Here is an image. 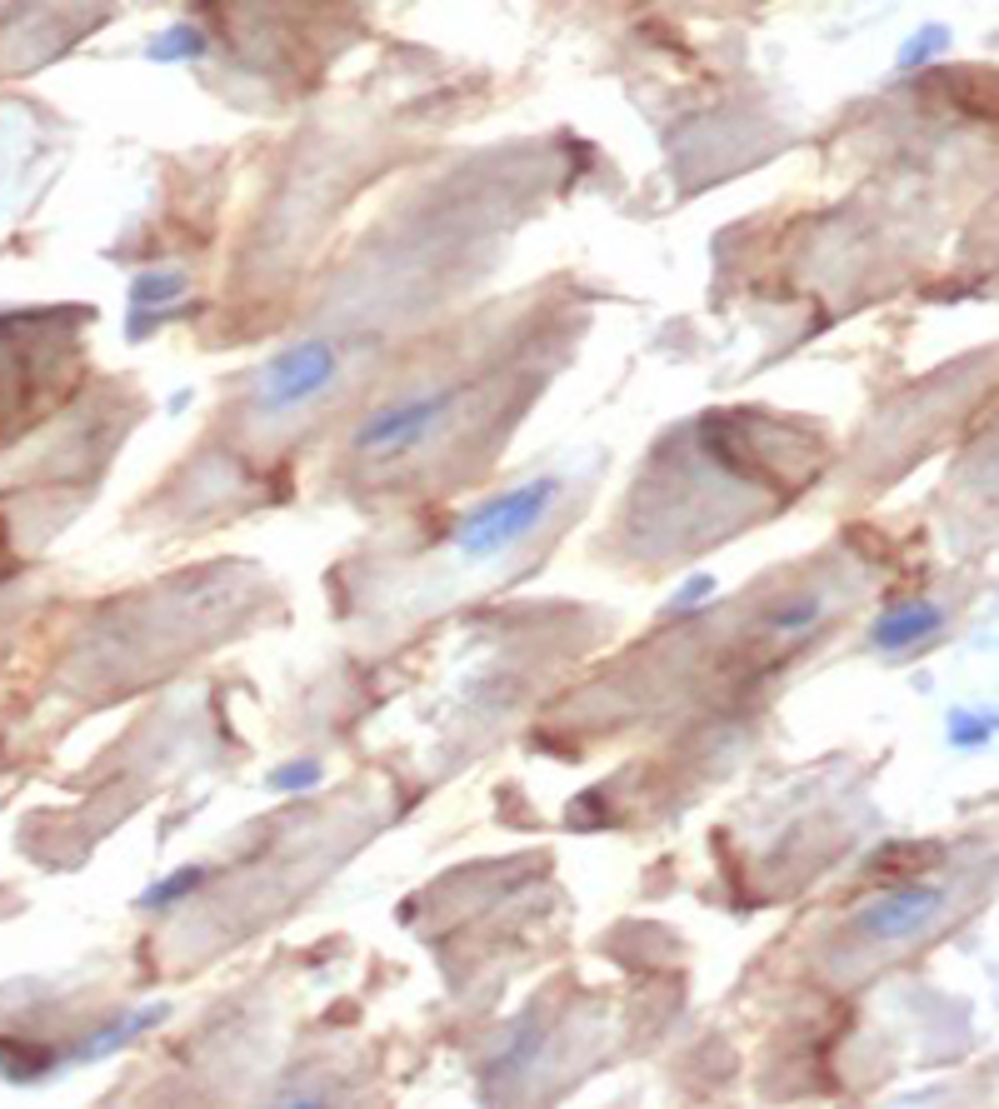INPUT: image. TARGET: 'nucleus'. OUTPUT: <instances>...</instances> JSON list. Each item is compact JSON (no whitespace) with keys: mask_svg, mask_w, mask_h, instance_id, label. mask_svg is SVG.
Instances as JSON below:
<instances>
[{"mask_svg":"<svg viewBox=\"0 0 999 1109\" xmlns=\"http://www.w3.org/2000/svg\"><path fill=\"white\" fill-rule=\"evenodd\" d=\"M275 790H310V785H320V765L316 760H306V765H285L271 775Z\"/></svg>","mask_w":999,"mask_h":1109,"instance_id":"obj_10","label":"nucleus"},{"mask_svg":"<svg viewBox=\"0 0 999 1109\" xmlns=\"http://www.w3.org/2000/svg\"><path fill=\"white\" fill-rule=\"evenodd\" d=\"M455 405H460L455 385L385 401L360 420V430H355L350 445H355V455H365V461H400V455H411V450H420L425 440L436 436V430L450 420Z\"/></svg>","mask_w":999,"mask_h":1109,"instance_id":"obj_3","label":"nucleus"},{"mask_svg":"<svg viewBox=\"0 0 999 1109\" xmlns=\"http://www.w3.org/2000/svg\"><path fill=\"white\" fill-rule=\"evenodd\" d=\"M710 591H715V580H710V575L690 580V585H685V591H680V600H675V605H670V610H690V605H694V600H700V595H710Z\"/></svg>","mask_w":999,"mask_h":1109,"instance_id":"obj_12","label":"nucleus"},{"mask_svg":"<svg viewBox=\"0 0 999 1109\" xmlns=\"http://www.w3.org/2000/svg\"><path fill=\"white\" fill-rule=\"evenodd\" d=\"M155 60H176V56H205V36H200L195 25H180V31H170L165 36V46H151Z\"/></svg>","mask_w":999,"mask_h":1109,"instance_id":"obj_9","label":"nucleus"},{"mask_svg":"<svg viewBox=\"0 0 999 1109\" xmlns=\"http://www.w3.org/2000/svg\"><path fill=\"white\" fill-rule=\"evenodd\" d=\"M944 905H950V895L940 885H894L884 895H875L870 905L855 909V930L875 944H894V940L919 934Z\"/></svg>","mask_w":999,"mask_h":1109,"instance_id":"obj_4","label":"nucleus"},{"mask_svg":"<svg viewBox=\"0 0 999 1109\" xmlns=\"http://www.w3.org/2000/svg\"><path fill=\"white\" fill-rule=\"evenodd\" d=\"M345 366V345L335 335H306V341L285 345L271 366L255 375V410L281 420V415H295L316 405L335 380H341Z\"/></svg>","mask_w":999,"mask_h":1109,"instance_id":"obj_2","label":"nucleus"},{"mask_svg":"<svg viewBox=\"0 0 999 1109\" xmlns=\"http://www.w3.org/2000/svg\"><path fill=\"white\" fill-rule=\"evenodd\" d=\"M935 50H944V31H925V36H915V46H905L900 50V65H919V60H929Z\"/></svg>","mask_w":999,"mask_h":1109,"instance_id":"obj_11","label":"nucleus"},{"mask_svg":"<svg viewBox=\"0 0 999 1109\" xmlns=\"http://www.w3.org/2000/svg\"><path fill=\"white\" fill-rule=\"evenodd\" d=\"M200 880H205V864H190V870L170 874V880H165V885L145 890V895H141V905H145V909H160V905H170V899H180V895H190V890H200Z\"/></svg>","mask_w":999,"mask_h":1109,"instance_id":"obj_7","label":"nucleus"},{"mask_svg":"<svg viewBox=\"0 0 999 1109\" xmlns=\"http://www.w3.org/2000/svg\"><path fill=\"white\" fill-rule=\"evenodd\" d=\"M940 625H944L940 605H900V610H890V615H880V620H875L870 640L880 649H905V645L925 640L929 630H940Z\"/></svg>","mask_w":999,"mask_h":1109,"instance_id":"obj_5","label":"nucleus"},{"mask_svg":"<svg viewBox=\"0 0 999 1109\" xmlns=\"http://www.w3.org/2000/svg\"><path fill=\"white\" fill-rule=\"evenodd\" d=\"M186 296V275L180 271H155V275H141L130 285V300L135 306H165V300H180Z\"/></svg>","mask_w":999,"mask_h":1109,"instance_id":"obj_6","label":"nucleus"},{"mask_svg":"<svg viewBox=\"0 0 999 1109\" xmlns=\"http://www.w3.org/2000/svg\"><path fill=\"white\" fill-rule=\"evenodd\" d=\"M564 475H535L525 485H510L500 496H490L485 505H475L460 520L455 530V554L460 560H495V554L515 550L535 525L555 510V500L564 496Z\"/></svg>","mask_w":999,"mask_h":1109,"instance_id":"obj_1","label":"nucleus"},{"mask_svg":"<svg viewBox=\"0 0 999 1109\" xmlns=\"http://www.w3.org/2000/svg\"><path fill=\"white\" fill-rule=\"evenodd\" d=\"M989 740V725H964V715L954 720V744H979Z\"/></svg>","mask_w":999,"mask_h":1109,"instance_id":"obj_13","label":"nucleus"},{"mask_svg":"<svg viewBox=\"0 0 999 1109\" xmlns=\"http://www.w3.org/2000/svg\"><path fill=\"white\" fill-rule=\"evenodd\" d=\"M820 620V600L814 595H805V600H795V605H785V610H775V635H805V630Z\"/></svg>","mask_w":999,"mask_h":1109,"instance_id":"obj_8","label":"nucleus"}]
</instances>
